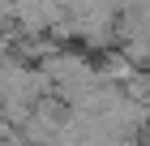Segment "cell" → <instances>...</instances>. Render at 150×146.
I'll use <instances>...</instances> for the list:
<instances>
[{"instance_id": "6da1fadb", "label": "cell", "mask_w": 150, "mask_h": 146, "mask_svg": "<svg viewBox=\"0 0 150 146\" xmlns=\"http://www.w3.org/2000/svg\"><path fill=\"white\" fill-rule=\"evenodd\" d=\"M0 9H13V0H0Z\"/></svg>"}]
</instances>
